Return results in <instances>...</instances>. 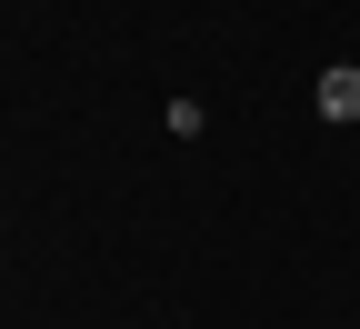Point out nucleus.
<instances>
[{"instance_id":"nucleus-1","label":"nucleus","mask_w":360,"mask_h":329,"mask_svg":"<svg viewBox=\"0 0 360 329\" xmlns=\"http://www.w3.org/2000/svg\"><path fill=\"white\" fill-rule=\"evenodd\" d=\"M321 120H360V60L321 70Z\"/></svg>"}]
</instances>
